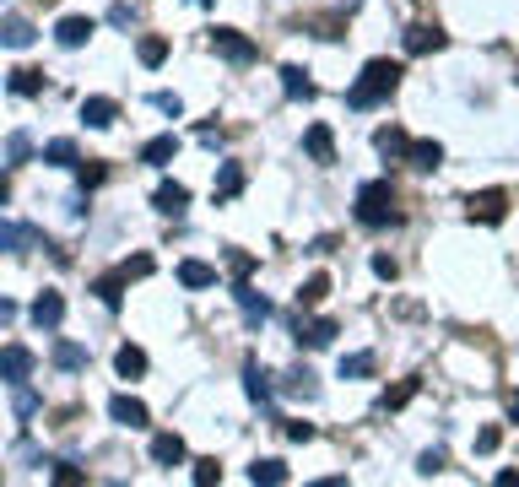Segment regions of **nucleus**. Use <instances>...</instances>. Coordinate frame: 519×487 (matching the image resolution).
<instances>
[{
	"mask_svg": "<svg viewBox=\"0 0 519 487\" xmlns=\"http://www.w3.org/2000/svg\"><path fill=\"white\" fill-rule=\"evenodd\" d=\"M60 320H65L60 293H38V298H33V325H38V331H55Z\"/></svg>",
	"mask_w": 519,
	"mask_h": 487,
	"instance_id": "obj_7",
	"label": "nucleus"
},
{
	"mask_svg": "<svg viewBox=\"0 0 519 487\" xmlns=\"http://www.w3.org/2000/svg\"><path fill=\"white\" fill-rule=\"evenodd\" d=\"M82 120H87L92 130H109V125L119 120V103H114V98H87V103H82Z\"/></svg>",
	"mask_w": 519,
	"mask_h": 487,
	"instance_id": "obj_9",
	"label": "nucleus"
},
{
	"mask_svg": "<svg viewBox=\"0 0 519 487\" xmlns=\"http://www.w3.org/2000/svg\"><path fill=\"white\" fill-rule=\"evenodd\" d=\"M44 163H55V168H71L76 163V141H49V147H44Z\"/></svg>",
	"mask_w": 519,
	"mask_h": 487,
	"instance_id": "obj_33",
	"label": "nucleus"
},
{
	"mask_svg": "<svg viewBox=\"0 0 519 487\" xmlns=\"http://www.w3.org/2000/svg\"><path fill=\"white\" fill-rule=\"evenodd\" d=\"M357 222H363V228H395V222H401L390 179H368L363 190H357Z\"/></svg>",
	"mask_w": 519,
	"mask_h": 487,
	"instance_id": "obj_2",
	"label": "nucleus"
},
{
	"mask_svg": "<svg viewBox=\"0 0 519 487\" xmlns=\"http://www.w3.org/2000/svg\"><path fill=\"white\" fill-rule=\"evenodd\" d=\"M282 390H287V396H298V401H314V396H319V385H314L309 368H287V374H282Z\"/></svg>",
	"mask_w": 519,
	"mask_h": 487,
	"instance_id": "obj_16",
	"label": "nucleus"
},
{
	"mask_svg": "<svg viewBox=\"0 0 519 487\" xmlns=\"http://www.w3.org/2000/svg\"><path fill=\"white\" fill-rule=\"evenodd\" d=\"M109 22H114V28H130V22H136V11H130V6H109Z\"/></svg>",
	"mask_w": 519,
	"mask_h": 487,
	"instance_id": "obj_43",
	"label": "nucleus"
},
{
	"mask_svg": "<svg viewBox=\"0 0 519 487\" xmlns=\"http://www.w3.org/2000/svg\"><path fill=\"white\" fill-rule=\"evenodd\" d=\"M152 206H157L163 217H184V206H190V190H184V184H157Z\"/></svg>",
	"mask_w": 519,
	"mask_h": 487,
	"instance_id": "obj_8",
	"label": "nucleus"
},
{
	"mask_svg": "<svg viewBox=\"0 0 519 487\" xmlns=\"http://www.w3.org/2000/svg\"><path fill=\"white\" fill-rule=\"evenodd\" d=\"M379 368L374 352H352V358H341V379H368Z\"/></svg>",
	"mask_w": 519,
	"mask_h": 487,
	"instance_id": "obj_28",
	"label": "nucleus"
},
{
	"mask_svg": "<svg viewBox=\"0 0 519 487\" xmlns=\"http://www.w3.org/2000/svg\"><path fill=\"white\" fill-rule=\"evenodd\" d=\"M55 38H60V49H82L87 38H92V22L87 17H65L60 28H55Z\"/></svg>",
	"mask_w": 519,
	"mask_h": 487,
	"instance_id": "obj_14",
	"label": "nucleus"
},
{
	"mask_svg": "<svg viewBox=\"0 0 519 487\" xmlns=\"http://www.w3.org/2000/svg\"><path fill=\"white\" fill-rule=\"evenodd\" d=\"M238 190H244V168H238V163H222L217 184H211V201H233Z\"/></svg>",
	"mask_w": 519,
	"mask_h": 487,
	"instance_id": "obj_13",
	"label": "nucleus"
},
{
	"mask_svg": "<svg viewBox=\"0 0 519 487\" xmlns=\"http://www.w3.org/2000/svg\"><path fill=\"white\" fill-rule=\"evenodd\" d=\"M103 179H109V168H103V163H82V190H98Z\"/></svg>",
	"mask_w": 519,
	"mask_h": 487,
	"instance_id": "obj_40",
	"label": "nucleus"
},
{
	"mask_svg": "<svg viewBox=\"0 0 519 487\" xmlns=\"http://www.w3.org/2000/svg\"><path fill=\"white\" fill-rule=\"evenodd\" d=\"M374 147H379L384 157H406V147H411V141H406V130H401V125H384L379 136H374Z\"/></svg>",
	"mask_w": 519,
	"mask_h": 487,
	"instance_id": "obj_24",
	"label": "nucleus"
},
{
	"mask_svg": "<svg viewBox=\"0 0 519 487\" xmlns=\"http://www.w3.org/2000/svg\"><path fill=\"white\" fill-rule=\"evenodd\" d=\"M125 282H130V271L119 266L114 276H103V282H98V298H103L109 309H119V298H125Z\"/></svg>",
	"mask_w": 519,
	"mask_h": 487,
	"instance_id": "obj_25",
	"label": "nucleus"
},
{
	"mask_svg": "<svg viewBox=\"0 0 519 487\" xmlns=\"http://www.w3.org/2000/svg\"><path fill=\"white\" fill-rule=\"evenodd\" d=\"M114 368H119V379H141L146 374V352L141 347H119L114 352Z\"/></svg>",
	"mask_w": 519,
	"mask_h": 487,
	"instance_id": "obj_20",
	"label": "nucleus"
},
{
	"mask_svg": "<svg viewBox=\"0 0 519 487\" xmlns=\"http://www.w3.org/2000/svg\"><path fill=\"white\" fill-rule=\"evenodd\" d=\"M249 482H255V487L271 482L276 487V482H287V466H282V460H255V466H249Z\"/></svg>",
	"mask_w": 519,
	"mask_h": 487,
	"instance_id": "obj_31",
	"label": "nucleus"
},
{
	"mask_svg": "<svg viewBox=\"0 0 519 487\" xmlns=\"http://www.w3.org/2000/svg\"><path fill=\"white\" fill-rule=\"evenodd\" d=\"M498 439H503L498 428H482V433H476V455H492V450H498Z\"/></svg>",
	"mask_w": 519,
	"mask_h": 487,
	"instance_id": "obj_41",
	"label": "nucleus"
},
{
	"mask_svg": "<svg viewBox=\"0 0 519 487\" xmlns=\"http://www.w3.org/2000/svg\"><path fill=\"white\" fill-rule=\"evenodd\" d=\"M395 87H401V65L395 60H368L363 76L352 82V92H346V103H352V109H379Z\"/></svg>",
	"mask_w": 519,
	"mask_h": 487,
	"instance_id": "obj_1",
	"label": "nucleus"
},
{
	"mask_svg": "<svg viewBox=\"0 0 519 487\" xmlns=\"http://www.w3.org/2000/svg\"><path fill=\"white\" fill-rule=\"evenodd\" d=\"M55 482H65V487H71V482H82V471H76L71 460H60V466H55Z\"/></svg>",
	"mask_w": 519,
	"mask_h": 487,
	"instance_id": "obj_44",
	"label": "nucleus"
},
{
	"mask_svg": "<svg viewBox=\"0 0 519 487\" xmlns=\"http://www.w3.org/2000/svg\"><path fill=\"white\" fill-rule=\"evenodd\" d=\"M509 417H514V423H519V390H514V396H509Z\"/></svg>",
	"mask_w": 519,
	"mask_h": 487,
	"instance_id": "obj_48",
	"label": "nucleus"
},
{
	"mask_svg": "<svg viewBox=\"0 0 519 487\" xmlns=\"http://www.w3.org/2000/svg\"><path fill=\"white\" fill-rule=\"evenodd\" d=\"M152 103H157L163 114H173V120L184 114V98H179V92H152Z\"/></svg>",
	"mask_w": 519,
	"mask_h": 487,
	"instance_id": "obj_38",
	"label": "nucleus"
},
{
	"mask_svg": "<svg viewBox=\"0 0 519 487\" xmlns=\"http://www.w3.org/2000/svg\"><path fill=\"white\" fill-rule=\"evenodd\" d=\"M438 466H444V450H428V455H422V477H433Z\"/></svg>",
	"mask_w": 519,
	"mask_h": 487,
	"instance_id": "obj_45",
	"label": "nucleus"
},
{
	"mask_svg": "<svg viewBox=\"0 0 519 487\" xmlns=\"http://www.w3.org/2000/svg\"><path fill=\"white\" fill-rule=\"evenodd\" d=\"M179 282H184V287H211V282H217V271H211L206 260H184V266H179Z\"/></svg>",
	"mask_w": 519,
	"mask_h": 487,
	"instance_id": "obj_27",
	"label": "nucleus"
},
{
	"mask_svg": "<svg viewBox=\"0 0 519 487\" xmlns=\"http://www.w3.org/2000/svg\"><path fill=\"white\" fill-rule=\"evenodd\" d=\"M38 406H44V401H38L33 390L22 385V379H17V385H11V417H17V423H28V417L38 412Z\"/></svg>",
	"mask_w": 519,
	"mask_h": 487,
	"instance_id": "obj_22",
	"label": "nucleus"
},
{
	"mask_svg": "<svg viewBox=\"0 0 519 487\" xmlns=\"http://www.w3.org/2000/svg\"><path fill=\"white\" fill-rule=\"evenodd\" d=\"M136 55H141V65H163L168 60V38H141V49H136Z\"/></svg>",
	"mask_w": 519,
	"mask_h": 487,
	"instance_id": "obj_35",
	"label": "nucleus"
},
{
	"mask_svg": "<svg viewBox=\"0 0 519 487\" xmlns=\"http://www.w3.org/2000/svg\"><path fill=\"white\" fill-rule=\"evenodd\" d=\"M298 341H303V347H330V341H336V320H309V325H298Z\"/></svg>",
	"mask_w": 519,
	"mask_h": 487,
	"instance_id": "obj_19",
	"label": "nucleus"
},
{
	"mask_svg": "<svg viewBox=\"0 0 519 487\" xmlns=\"http://www.w3.org/2000/svg\"><path fill=\"white\" fill-rule=\"evenodd\" d=\"M244 390H249V401H271V374L260 363H244Z\"/></svg>",
	"mask_w": 519,
	"mask_h": 487,
	"instance_id": "obj_23",
	"label": "nucleus"
},
{
	"mask_svg": "<svg viewBox=\"0 0 519 487\" xmlns=\"http://www.w3.org/2000/svg\"><path fill=\"white\" fill-rule=\"evenodd\" d=\"M11 92H17V98H33V92H44V76L17 65V71H11Z\"/></svg>",
	"mask_w": 519,
	"mask_h": 487,
	"instance_id": "obj_30",
	"label": "nucleus"
},
{
	"mask_svg": "<svg viewBox=\"0 0 519 487\" xmlns=\"http://www.w3.org/2000/svg\"><path fill=\"white\" fill-rule=\"evenodd\" d=\"M190 6H211V0H190Z\"/></svg>",
	"mask_w": 519,
	"mask_h": 487,
	"instance_id": "obj_49",
	"label": "nucleus"
},
{
	"mask_svg": "<svg viewBox=\"0 0 519 487\" xmlns=\"http://www.w3.org/2000/svg\"><path fill=\"white\" fill-rule=\"evenodd\" d=\"M201 141H206V147H222V141H228V136H222L217 125H201Z\"/></svg>",
	"mask_w": 519,
	"mask_h": 487,
	"instance_id": "obj_47",
	"label": "nucleus"
},
{
	"mask_svg": "<svg viewBox=\"0 0 519 487\" xmlns=\"http://www.w3.org/2000/svg\"><path fill=\"white\" fill-rule=\"evenodd\" d=\"M211 49H217V55L228 60V65H249V60L260 55L255 38H244L238 28H211Z\"/></svg>",
	"mask_w": 519,
	"mask_h": 487,
	"instance_id": "obj_3",
	"label": "nucleus"
},
{
	"mask_svg": "<svg viewBox=\"0 0 519 487\" xmlns=\"http://www.w3.org/2000/svg\"><path fill=\"white\" fill-rule=\"evenodd\" d=\"M233 298H238V309H244V320H249V325H265V320H271V304H265V298H260L249 282H238V287H233Z\"/></svg>",
	"mask_w": 519,
	"mask_h": 487,
	"instance_id": "obj_6",
	"label": "nucleus"
},
{
	"mask_svg": "<svg viewBox=\"0 0 519 487\" xmlns=\"http://www.w3.org/2000/svg\"><path fill=\"white\" fill-rule=\"evenodd\" d=\"M109 412H114V423L119 428H146V406L136 396H114L109 401Z\"/></svg>",
	"mask_w": 519,
	"mask_h": 487,
	"instance_id": "obj_11",
	"label": "nucleus"
},
{
	"mask_svg": "<svg viewBox=\"0 0 519 487\" xmlns=\"http://www.w3.org/2000/svg\"><path fill=\"white\" fill-rule=\"evenodd\" d=\"M282 92H287V98H303V103H309V98H314L309 71H303V65H282Z\"/></svg>",
	"mask_w": 519,
	"mask_h": 487,
	"instance_id": "obj_18",
	"label": "nucleus"
},
{
	"mask_svg": "<svg viewBox=\"0 0 519 487\" xmlns=\"http://www.w3.org/2000/svg\"><path fill=\"white\" fill-rule=\"evenodd\" d=\"M152 460H157V466H179V460H184V439H179V433H157V439H152Z\"/></svg>",
	"mask_w": 519,
	"mask_h": 487,
	"instance_id": "obj_17",
	"label": "nucleus"
},
{
	"mask_svg": "<svg viewBox=\"0 0 519 487\" xmlns=\"http://www.w3.org/2000/svg\"><path fill=\"white\" fill-rule=\"evenodd\" d=\"M28 152H33V136H28V130H11V136H6V163L17 168Z\"/></svg>",
	"mask_w": 519,
	"mask_h": 487,
	"instance_id": "obj_34",
	"label": "nucleus"
},
{
	"mask_svg": "<svg viewBox=\"0 0 519 487\" xmlns=\"http://www.w3.org/2000/svg\"><path fill=\"white\" fill-rule=\"evenodd\" d=\"M374 271L384 276V282H395V260L390 255H374Z\"/></svg>",
	"mask_w": 519,
	"mask_h": 487,
	"instance_id": "obj_46",
	"label": "nucleus"
},
{
	"mask_svg": "<svg viewBox=\"0 0 519 487\" xmlns=\"http://www.w3.org/2000/svg\"><path fill=\"white\" fill-rule=\"evenodd\" d=\"M0 38H6L11 49H28V44H33V22L11 11V17H6V28H0Z\"/></svg>",
	"mask_w": 519,
	"mask_h": 487,
	"instance_id": "obj_21",
	"label": "nucleus"
},
{
	"mask_svg": "<svg viewBox=\"0 0 519 487\" xmlns=\"http://www.w3.org/2000/svg\"><path fill=\"white\" fill-rule=\"evenodd\" d=\"M228 271H233V282H244V276L255 271V255H244V249H233V255H228Z\"/></svg>",
	"mask_w": 519,
	"mask_h": 487,
	"instance_id": "obj_37",
	"label": "nucleus"
},
{
	"mask_svg": "<svg viewBox=\"0 0 519 487\" xmlns=\"http://www.w3.org/2000/svg\"><path fill=\"white\" fill-rule=\"evenodd\" d=\"M55 363L65 374H76V368H87V347H76V341H55Z\"/></svg>",
	"mask_w": 519,
	"mask_h": 487,
	"instance_id": "obj_29",
	"label": "nucleus"
},
{
	"mask_svg": "<svg viewBox=\"0 0 519 487\" xmlns=\"http://www.w3.org/2000/svg\"><path fill=\"white\" fill-rule=\"evenodd\" d=\"M465 212H471V222H503V217H509V195H503V190H482V195L465 201Z\"/></svg>",
	"mask_w": 519,
	"mask_h": 487,
	"instance_id": "obj_4",
	"label": "nucleus"
},
{
	"mask_svg": "<svg viewBox=\"0 0 519 487\" xmlns=\"http://www.w3.org/2000/svg\"><path fill=\"white\" fill-rule=\"evenodd\" d=\"M433 49H444V33H438L433 22H411L406 28V55H433Z\"/></svg>",
	"mask_w": 519,
	"mask_h": 487,
	"instance_id": "obj_5",
	"label": "nucleus"
},
{
	"mask_svg": "<svg viewBox=\"0 0 519 487\" xmlns=\"http://www.w3.org/2000/svg\"><path fill=\"white\" fill-rule=\"evenodd\" d=\"M28 368H33V352L11 341V347H6V358H0V374H6V385H17V379H28Z\"/></svg>",
	"mask_w": 519,
	"mask_h": 487,
	"instance_id": "obj_10",
	"label": "nucleus"
},
{
	"mask_svg": "<svg viewBox=\"0 0 519 487\" xmlns=\"http://www.w3.org/2000/svg\"><path fill=\"white\" fill-rule=\"evenodd\" d=\"M325 293H330V276H309V282L298 287V309H314Z\"/></svg>",
	"mask_w": 519,
	"mask_h": 487,
	"instance_id": "obj_32",
	"label": "nucleus"
},
{
	"mask_svg": "<svg viewBox=\"0 0 519 487\" xmlns=\"http://www.w3.org/2000/svg\"><path fill=\"white\" fill-rule=\"evenodd\" d=\"M211 482H222V466L217 460H201V466H195V487H211Z\"/></svg>",
	"mask_w": 519,
	"mask_h": 487,
	"instance_id": "obj_39",
	"label": "nucleus"
},
{
	"mask_svg": "<svg viewBox=\"0 0 519 487\" xmlns=\"http://www.w3.org/2000/svg\"><path fill=\"white\" fill-rule=\"evenodd\" d=\"M411 396H417V379H406V385H395V390H384V412H401V406L411 401Z\"/></svg>",
	"mask_w": 519,
	"mask_h": 487,
	"instance_id": "obj_36",
	"label": "nucleus"
},
{
	"mask_svg": "<svg viewBox=\"0 0 519 487\" xmlns=\"http://www.w3.org/2000/svg\"><path fill=\"white\" fill-rule=\"evenodd\" d=\"M282 433H287L292 444H309V439H314V423H287Z\"/></svg>",
	"mask_w": 519,
	"mask_h": 487,
	"instance_id": "obj_42",
	"label": "nucleus"
},
{
	"mask_svg": "<svg viewBox=\"0 0 519 487\" xmlns=\"http://www.w3.org/2000/svg\"><path fill=\"white\" fill-rule=\"evenodd\" d=\"M406 163L422 168V174H433V168L444 163V147H438V141H411V147H406Z\"/></svg>",
	"mask_w": 519,
	"mask_h": 487,
	"instance_id": "obj_12",
	"label": "nucleus"
},
{
	"mask_svg": "<svg viewBox=\"0 0 519 487\" xmlns=\"http://www.w3.org/2000/svg\"><path fill=\"white\" fill-rule=\"evenodd\" d=\"M173 152H179V141H173V136H157V141H146V147H141V163L163 168V163H168Z\"/></svg>",
	"mask_w": 519,
	"mask_h": 487,
	"instance_id": "obj_26",
	"label": "nucleus"
},
{
	"mask_svg": "<svg viewBox=\"0 0 519 487\" xmlns=\"http://www.w3.org/2000/svg\"><path fill=\"white\" fill-rule=\"evenodd\" d=\"M303 147H309L314 163H336V141H330V125H314L309 136H303Z\"/></svg>",
	"mask_w": 519,
	"mask_h": 487,
	"instance_id": "obj_15",
	"label": "nucleus"
}]
</instances>
